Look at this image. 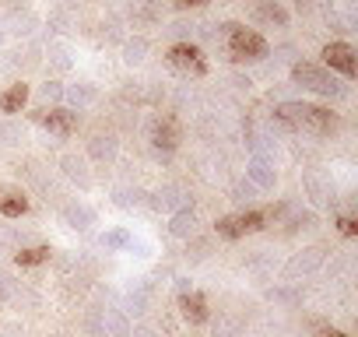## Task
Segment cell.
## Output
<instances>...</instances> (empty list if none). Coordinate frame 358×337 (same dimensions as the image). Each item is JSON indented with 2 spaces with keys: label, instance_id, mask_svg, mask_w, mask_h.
Here are the masks:
<instances>
[{
  "label": "cell",
  "instance_id": "38",
  "mask_svg": "<svg viewBox=\"0 0 358 337\" xmlns=\"http://www.w3.org/2000/svg\"><path fill=\"white\" fill-rule=\"evenodd\" d=\"M187 257H194V260H204V257H208V243H194V253H187Z\"/></svg>",
  "mask_w": 358,
  "mask_h": 337
},
{
  "label": "cell",
  "instance_id": "24",
  "mask_svg": "<svg viewBox=\"0 0 358 337\" xmlns=\"http://www.w3.org/2000/svg\"><path fill=\"white\" fill-rule=\"evenodd\" d=\"M36 29H39V18H36V15H29V11H18V15L11 18V32H15L18 39H29Z\"/></svg>",
  "mask_w": 358,
  "mask_h": 337
},
{
  "label": "cell",
  "instance_id": "1",
  "mask_svg": "<svg viewBox=\"0 0 358 337\" xmlns=\"http://www.w3.org/2000/svg\"><path fill=\"white\" fill-rule=\"evenodd\" d=\"M271 127H278V130H306L313 137H330V134H337L341 116L330 113L327 106H313V102H278Z\"/></svg>",
  "mask_w": 358,
  "mask_h": 337
},
{
  "label": "cell",
  "instance_id": "13",
  "mask_svg": "<svg viewBox=\"0 0 358 337\" xmlns=\"http://www.w3.org/2000/svg\"><path fill=\"white\" fill-rule=\"evenodd\" d=\"M127 11L137 25H158L162 22V0H127Z\"/></svg>",
  "mask_w": 358,
  "mask_h": 337
},
{
  "label": "cell",
  "instance_id": "9",
  "mask_svg": "<svg viewBox=\"0 0 358 337\" xmlns=\"http://www.w3.org/2000/svg\"><path fill=\"white\" fill-rule=\"evenodd\" d=\"M88 155H92L99 165L116 162V155H120V141H116V134H92V137H88Z\"/></svg>",
  "mask_w": 358,
  "mask_h": 337
},
{
  "label": "cell",
  "instance_id": "7",
  "mask_svg": "<svg viewBox=\"0 0 358 337\" xmlns=\"http://www.w3.org/2000/svg\"><path fill=\"white\" fill-rule=\"evenodd\" d=\"M32 120L39 127H46L50 134H57V137H71L78 130V123H81V116L74 109H36Z\"/></svg>",
  "mask_w": 358,
  "mask_h": 337
},
{
  "label": "cell",
  "instance_id": "42",
  "mask_svg": "<svg viewBox=\"0 0 358 337\" xmlns=\"http://www.w3.org/2000/svg\"><path fill=\"white\" fill-rule=\"evenodd\" d=\"M0 194H4V183H0Z\"/></svg>",
  "mask_w": 358,
  "mask_h": 337
},
{
  "label": "cell",
  "instance_id": "35",
  "mask_svg": "<svg viewBox=\"0 0 358 337\" xmlns=\"http://www.w3.org/2000/svg\"><path fill=\"white\" fill-rule=\"evenodd\" d=\"M337 229H341V236H348V239H351V236H358V225H355V218H348V215H344V218H337Z\"/></svg>",
  "mask_w": 358,
  "mask_h": 337
},
{
  "label": "cell",
  "instance_id": "3",
  "mask_svg": "<svg viewBox=\"0 0 358 337\" xmlns=\"http://www.w3.org/2000/svg\"><path fill=\"white\" fill-rule=\"evenodd\" d=\"M148 141L158 155H172L179 148V141H183V120L176 113H155L148 120Z\"/></svg>",
  "mask_w": 358,
  "mask_h": 337
},
{
  "label": "cell",
  "instance_id": "10",
  "mask_svg": "<svg viewBox=\"0 0 358 337\" xmlns=\"http://www.w3.org/2000/svg\"><path fill=\"white\" fill-rule=\"evenodd\" d=\"M323 257H327V253H323L320 246H309V250H302V253H295V257L288 260L285 274H288V278H299V274H313V271H320Z\"/></svg>",
  "mask_w": 358,
  "mask_h": 337
},
{
  "label": "cell",
  "instance_id": "12",
  "mask_svg": "<svg viewBox=\"0 0 358 337\" xmlns=\"http://www.w3.org/2000/svg\"><path fill=\"white\" fill-rule=\"evenodd\" d=\"M29 85L25 81H15V85H8L4 92H0V113H8V116H15V113H22L25 109V102H29Z\"/></svg>",
  "mask_w": 358,
  "mask_h": 337
},
{
  "label": "cell",
  "instance_id": "30",
  "mask_svg": "<svg viewBox=\"0 0 358 337\" xmlns=\"http://www.w3.org/2000/svg\"><path fill=\"white\" fill-rule=\"evenodd\" d=\"M295 53H299V50H295L292 43H285V46H274V60H278V64H295V60H299Z\"/></svg>",
  "mask_w": 358,
  "mask_h": 337
},
{
  "label": "cell",
  "instance_id": "20",
  "mask_svg": "<svg viewBox=\"0 0 358 337\" xmlns=\"http://www.w3.org/2000/svg\"><path fill=\"white\" fill-rule=\"evenodd\" d=\"M148 50H151V43H148L144 36L127 39V43H123V64H130V67L144 64V60H148Z\"/></svg>",
  "mask_w": 358,
  "mask_h": 337
},
{
  "label": "cell",
  "instance_id": "2",
  "mask_svg": "<svg viewBox=\"0 0 358 337\" xmlns=\"http://www.w3.org/2000/svg\"><path fill=\"white\" fill-rule=\"evenodd\" d=\"M292 81H295L299 88L313 92V95H323V99H344V95H348V88H344L327 67L309 64V60H295V64H292Z\"/></svg>",
  "mask_w": 358,
  "mask_h": 337
},
{
  "label": "cell",
  "instance_id": "25",
  "mask_svg": "<svg viewBox=\"0 0 358 337\" xmlns=\"http://www.w3.org/2000/svg\"><path fill=\"white\" fill-rule=\"evenodd\" d=\"M102 334H113V337H130V330H127V320L120 316V313H113V309H106V316H102Z\"/></svg>",
  "mask_w": 358,
  "mask_h": 337
},
{
  "label": "cell",
  "instance_id": "26",
  "mask_svg": "<svg viewBox=\"0 0 358 337\" xmlns=\"http://www.w3.org/2000/svg\"><path fill=\"white\" fill-rule=\"evenodd\" d=\"M165 32H169L176 43H194V39H197V25H194V22H172Z\"/></svg>",
  "mask_w": 358,
  "mask_h": 337
},
{
  "label": "cell",
  "instance_id": "31",
  "mask_svg": "<svg viewBox=\"0 0 358 337\" xmlns=\"http://www.w3.org/2000/svg\"><path fill=\"white\" fill-rule=\"evenodd\" d=\"M250 197H257V187L246 180V183H236L232 187V201H250Z\"/></svg>",
  "mask_w": 358,
  "mask_h": 337
},
{
  "label": "cell",
  "instance_id": "33",
  "mask_svg": "<svg viewBox=\"0 0 358 337\" xmlns=\"http://www.w3.org/2000/svg\"><path fill=\"white\" fill-rule=\"evenodd\" d=\"M102 243L116 250V246H127V243H130V236H127L123 229H116V232H106V239H102Z\"/></svg>",
  "mask_w": 358,
  "mask_h": 337
},
{
  "label": "cell",
  "instance_id": "17",
  "mask_svg": "<svg viewBox=\"0 0 358 337\" xmlns=\"http://www.w3.org/2000/svg\"><path fill=\"white\" fill-rule=\"evenodd\" d=\"M253 15H257L264 25H278V29L288 25V11L278 4V0H253Z\"/></svg>",
  "mask_w": 358,
  "mask_h": 337
},
{
  "label": "cell",
  "instance_id": "21",
  "mask_svg": "<svg viewBox=\"0 0 358 337\" xmlns=\"http://www.w3.org/2000/svg\"><path fill=\"white\" fill-rule=\"evenodd\" d=\"M64 222L71 225V229H88V225H95V211L92 208H85V204H67L64 208Z\"/></svg>",
  "mask_w": 358,
  "mask_h": 337
},
{
  "label": "cell",
  "instance_id": "40",
  "mask_svg": "<svg viewBox=\"0 0 358 337\" xmlns=\"http://www.w3.org/2000/svg\"><path fill=\"white\" fill-rule=\"evenodd\" d=\"M134 337H158L155 330H134Z\"/></svg>",
  "mask_w": 358,
  "mask_h": 337
},
{
  "label": "cell",
  "instance_id": "37",
  "mask_svg": "<svg viewBox=\"0 0 358 337\" xmlns=\"http://www.w3.org/2000/svg\"><path fill=\"white\" fill-rule=\"evenodd\" d=\"M232 88H236V92H250V88H253V81H250L246 74H232Z\"/></svg>",
  "mask_w": 358,
  "mask_h": 337
},
{
  "label": "cell",
  "instance_id": "4",
  "mask_svg": "<svg viewBox=\"0 0 358 337\" xmlns=\"http://www.w3.org/2000/svg\"><path fill=\"white\" fill-rule=\"evenodd\" d=\"M165 64L183 78H204L208 74V60H204V50L197 43H172L165 50Z\"/></svg>",
  "mask_w": 358,
  "mask_h": 337
},
{
  "label": "cell",
  "instance_id": "8",
  "mask_svg": "<svg viewBox=\"0 0 358 337\" xmlns=\"http://www.w3.org/2000/svg\"><path fill=\"white\" fill-rule=\"evenodd\" d=\"M246 180H250L257 190H274V187H278V168H274V162H267V158H250Z\"/></svg>",
  "mask_w": 358,
  "mask_h": 337
},
{
  "label": "cell",
  "instance_id": "28",
  "mask_svg": "<svg viewBox=\"0 0 358 337\" xmlns=\"http://www.w3.org/2000/svg\"><path fill=\"white\" fill-rule=\"evenodd\" d=\"M50 64H53L57 71H71V64H74V60H71V50H67L64 43H53V46H50Z\"/></svg>",
  "mask_w": 358,
  "mask_h": 337
},
{
  "label": "cell",
  "instance_id": "14",
  "mask_svg": "<svg viewBox=\"0 0 358 337\" xmlns=\"http://www.w3.org/2000/svg\"><path fill=\"white\" fill-rule=\"evenodd\" d=\"M0 215H4V218H22V215H29V197H25V190L4 187V194H0Z\"/></svg>",
  "mask_w": 358,
  "mask_h": 337
},
{
  "label": "cell",
  "instance_id": "11",
  "mask_svg": "<svg viewBox=\"0 0 358 337\" xmlns=\"http://www.w3.org/2000/svg\"><path fill=\"white\" fill-rule=\"evenodd\" d=\"M179 309H183V316H187L190 323H208V316H211L208 299H204L201 292H194V288L179 295Z\"/></svg>",
  "mask_w": 358,
  "mask_h": 337
},
{
  "label": "cell",
  "instance_id": "29",
  "mask_svg": "<svg viewBox=\"0 0 358 337\" xmlns=\"http://www.w3.org/2000/svg\"><path fill=\"white\" fill-rule=\"evenodd\" d=\"M39 99L43 102H60L64 99V85L60 81H43L39 85Z\"/></svg>",
  "mask_w": 358,
  "mask_h": 337
},
{
  "label": "cell",
  "instance_id": "18",
  "mask_svg": "<svg viewBox=\"0 0 358 337\" xmlns=\"http://www.w3.org/2000/svg\"><path fill=\"white\" fill-rule=\"evenodd\" d=\"M64 99H67V102H71V109L78 113V109L95 106V102H99V92H95L92 85H71V88H64Z\"/></svg>",
  "mask_w": 358,
  "mask_h": 337
},
{
  "label": "cell",
  "instance_id": "22",
  "mask_svg": "<svg viewBox=\"0 0 358 337\" xmlns=\"http://www.w3.org/2000/svg\"><path fill=\"white\" fill-rule=\"evenodd\" d=\"M50 257H53L50 246H25V250L15 253V264L18 267H39V264H50Z\"/></svg>",
  "mask_w": 358,
  "mask_h": 337
},
{
  "label": "cell",
  "instance_id": "6",
  "mask_svg": "<svg viewBox=\"0 0 358 337\" xmlns=\"http://www.w3.org/2000/svg\"><path fill=\"white\" fill-rule=\"evenodd\" d=\"M323 64L330 71H337L341 78H348V81H355V74H358V53H355L351 43H341V39L323 46Z\"/></svg>",
  "mask_w": 358,
  "mask_h": 337
},
{
  "label": "cell",
  "instance_id": "27",
  "mask_svg": "<svg viewBox=\"0 0 358 337\" xmlns=\"http://www.w3.org/2000/svg\"><path fill=\"white\" fill-rule=\"evenodd\" d=\"M25 141V130L18 127V123H0V144H4V148H15V144H22Z\"/></svg>",
  "mask_w": 358,
  "mask_h": 337
},
{
  "label": "cell",
  "instance_id": "19",
  "mask_svg": "<svg viewBox=\"0 0 358 337\" xmlns=\"http://www.w3.org/2000/svg\"><path fill=\"white\" fill-rule=\"evenodd\" d=\"M169 232H172L176 239H190V236L197 232V215H194L190 208L176 211V215H172V222H169Z\"/></svg>",
  "mask_w": 358,
  "mask_h": 337
},
{
  "label": "cell",
  "instance_id": "15",
  "mask_svg": "<svg viewBox=\"0 0 358 337\" xmlns=\"http://www.w3.org/2000/svg\"><path fill=\"white\" fill-rule=\"evenodd\" d=\"M60 173H64L71 183H78L81 190H88V187H92V173H88L85 158H78V155H64V158H60Z\"/></svg>",
  "mask_w": 358,
  "mask_h": 337
},
{
  "label": "cell",
  "instance_id": "5",
  "mask_svg": "<svg viewBox=\"0 0 358 337\" xmlns=\"http://www.w3.org/2000/svg\"><path fill=\"white\" fill-rule=\"evenodd\" d=\"M264 225H267V215H264V211H257V208H250V211H239V215L218 218L215 232H218L222 239H243V236H253V232H260Z\"/></svg>",
  "mask_w": 358,
  "mask_h": 337
},
{
  "label": "cell",
  "instance_id": "39",
  "mask_svg": "<svg viewBox=\"0 0 358 337\" xmlns=\"http://www.w3.org/2000/svg\"><path fill=\"white\" fill-rule=\"evenodd\" d=\"M320 334H323V337H348V334H341V330H334V327H320Z\"/></svg>",
  "mask_w": 358,
  "mask_h": 337
},
{
  "label": "cell",
  "instance_id": "16",
  "mask_svg": "<svg viewBox=\"0 0 358 337\" xmlns=\"http://www.w3.org/2000/svg\"><path fill=\"white\" fill-rule=\"evenodd\" d=\"M302 183H306L313 204H330V201H334V187H330V180H323L316 168H306V173H302Z\"/></svg>",
  "mask_w": 358,
  "mask_h": 337
},
{
  "label": "cell",
  "instance_id": "41",
  "mask_svg": "<svg viewBox=\"0 0 358 337\" xmlns=\"http://www.w3.org/2000/svg\"><path fill=\"white\" fill-rule=\"evenodd\" d=\"M4 36H8V32H4V22H0V43H4Z\"/></svg>",
  "mask_w": 358,
  "mask_h": 337
},
{
  "label": "cell",
  "instance_id": "34",
  "mask_svg": "<svg viewBox=\"0 0 358 337\" xmlns=\"http://www.w3.org/2000/svg\"><path fill=\"white\" fill-rule=\"evenodd\" d=\"M208 4H211V0H172V8H179V11H201Z\"/></svg>",
  "mask_w": 358,
  "mask_h": 337
},
{
  "label": "cell",
  "instance_id": "23",
  "mask_svg": "<svg viewBox=\"0 0 358 337\" xmlns=\"http://www.w3.org/2000/svg\"><path fill=\"white\" fill-rule=\"evenodd\" d=\"M151 204H155L158 211H162V208H165V211H169V208H179V211L187 208V201H183V190H179V187H162V190L155 194V201H151Z\"/></svg>",
  "mask_w": 358,
  "mask_h": 337
},
{
  "label": "cell",
  "instance_id": "32",
  "mask_svg": "<svg viewBox=\"0 0 358 337\" xmlns=\"http://www.w3.org/2000/svg\"><path fill=\"white\" fill-rule=\"evenodd\" d=\"M141 190H116V204H123V208H130V204H141Z\"/></svg>",
  "mask_w": 358,
  "mask_h": 337
},
{
  "label": "cell",
  "instance_id": "36",
  "mask_svg": "<svg viewBox=\"0 0 358 337\" xmlns=\"http://www.w3.org/2000/svg\"><path fill=\"white\" fill-rule=\"evenodd\" d=\"M50 32H57V36L71 32V29H67V15H53V18H50Z\"/></svg>",
  "mask_w": 358,
  "mask_h": 337
}]
</instances>
